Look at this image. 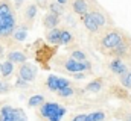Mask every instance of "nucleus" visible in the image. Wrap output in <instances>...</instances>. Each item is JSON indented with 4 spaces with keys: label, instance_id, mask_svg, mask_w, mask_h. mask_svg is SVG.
Wrapping results in <instances>:
<instances>
[{
    "label": "nucleus",
    "instance_id": "1",
    "mask_svg": "<svg viewBox=\"0 0 131 121\" xmlns=\"http://www.w3.org/2000/svg\"><path fill=\"white\" fill-rule=\"evenodd\" d=\"M40 112H41L43 117H46L49 121H61V118L67 114L66 108H63L58 103H52V101L50 103H43Z\"/></svg>",
    "mask_w": 131,
    "mask_h": 121
},
{
    "label": "nucleus",
    "instance_id": "2",
    "mask_svg": "<svg viewBox=\"0 0 131 121\" xmlns=\"http://www.w3.org/2000/svg\"><path fill=\"white\" fill-rule=\"evenodd\" d=\"M92 65L87 59L84 60H75V59H70L66 62V70L70 71V73H81V71H85V70H90Z\"/></svg>",
    "mask_w": 131,
    "mask_h": 121
},
{
    "label": "nucleus",
    "instance_id": "3",
    "mask_svg": "<svg viewBox=\"0 0 131 121\" xmlns=\"http://www.w3.org/2000/svg\"><path fill=\"white\" fill-rule=\"evenodd\" d=\"M15 29V18H14V14L5 17L0 20V36H8L11 35Z\"/></svg>",
    "mask_w": 131,
    "mask_h": 121
},
{
    "label": "nucleus",
    "instance_id": "4",
    "mask_svg": "<svg viewBox=\"0 0 131 121\" xmlns=\"http://www.w3.org/2000/svg\"><path fill=\"white\" fill-rule=\"evenodd\" d=\"M35 76H37V68L31 64L23 62V65L20 67V71H18V77H21L26 82H32L35 79Z\"/></svg>",
    "mask_w": 131,
    "mask_h": 121
},
{
    "label": "nucleus",
    "instance_id": "5",
    "mask_svg": "<svg viewBox=\"0 0 131 121\" xmlns=\"http://www.w3.org/2000/svg\"><path fill=\"white\" fill-rule=\"evenodd\" d=\"M121 42H122V36H121V33H117V32H110V33H107V35L104 36V39H102V46L107 47V49H114V47H117Z\"/></svg>",
    "mask_w": 131,
    "mask_h": 121
},
{
    "label": "nucleus",
    "instance_id": "6",
    "mask_svg": "<svg viewBox=\"0 0 131 121\" xmlns=\"http://www.w3.org/2000/svg\"><path fill=\"white\" fill-rule=\"evenodd\" d=\"M110 70L113 71V73H116V74H119V76H122V74H125L127 73V65L122 62V60L119 59H114L110 62Z\"/></svg>",
    "mask_w": 131,
    "mask_h": 121
},
{
    "label": "nucleus",
    "instance_id": "7",
    "mask_svg": "<svg viewBox=\"0 0 131 121\" xmlns=\"http://www.w3.org/2000/svg\"><path fill=\"white\" fill-rule=\"evenodd\" d=\"M58 23H60V15H55V14H52V12L46 14V17H44V26H46L47 29L57 27Z\"/></svg>",
    "mask_w": 131,
    "mask_h": 121
},
{
    "label": "nucleus",
    "instance_id": "8",
    "mask_svg": "<svg viewBox=\"0 0 131 121\" xmlns=\"http://www.w3.org/2000/svg\"><path fill=\"white\" fill-rule=\"evenodd\" d=\"M47 41L50 42V44H53V46H58L60 44V36H61V30L57 29V27H53V29H49L47 32Z\"/></svg>",
    "mask_w": 131,
    "mask_h": 121
},
{
    "label": "nucleus",
    "instance_id": "9",
    "mask_svg": "<svg viewBox=\"0 0 131 121\" xmlns=\"http://www.w3.org/2000/svg\"><path fill=\"white\" fill-rule=\"evenodd\" d=\"M73 11L78 15H84L85 12H89V8H87L85 0H75L73 2Z\"/></svg>",
    "mask_w": 131,
    "mask_h": 121
},
{
    "label": "nucleus",
    "instance_id": "10",
    "mask_svg": "<svg viewBox=\"0 0 131 121\" xmlns=\"http://www.w3.org/2000/svg\"><path fill=\"white\" fill-rule=\"evenodd\" d=\"M82 23L85 24V27L90 30V32H96V30L99 29L98 24H96V23L93 21V18L90 17V14H89V12H85V14L82 15Z\"/></svg>",
    "mask_w": 131,
    "mask_h": 121
},
{
    "label": "nucleus",
    "instance_id": "11",
    "mask_svg": "<svg viewBox=\"0 0 131 121\" xmlns=\"http://www.w3.org/2000/svg\"><path fill=\"white\" fill-rule=\"evenodd\" d=\"M14 108L11 106H3L0 111V121H14V115H12Z\"/></svg>",
    "mask_w": 131,
    "mask_h": 121
},
{
    "label": "nucleus",
    "instance_id": "12",
    "mask_svg": "<svg viewBox=\"0 0 131 121\" xmlns=\"http://www.w3.org/2000/svg\"><path fill=\"white\" fill-rule=\"evenodd\" d=\"M12 73H14V64H12L11 60H5V62L2 64V70H0V74H2L3 77H9Z\"/></svg>",
    "mask_w": 131,
    "mask_h": 121
},
{
    "label": "nucleus",
    "instance_id": "13",
    "mask_svg": "<svg viewBox=\"0 0 131 121\" xmlns=\"http://www.w3.org/2000/svg\"><path fill=\"white\" fill-rule=\"evenodd\" d=\"M8 60H11L12 64H23L26 62V56L21 52H11L8 55Z\"/></svg>",
    "mask_w": 131,
    "mask_h": 121
},
{
    "label": "nucleus",
    "instance_id": "14",
    "mask_svg": "<svg viewBox=\"0 0 131 121\" xmlns=\"http://www.w3.org/2000/svg\"><path fill=\"white\" fill-rule=\"evenodd\" d=\"M90 17L93 18V21L98 24V27H102L105 26V17L102 15V12H98V11H93V12H89Z\"/></svg>",
    "mask_w": 131,
    "mask_h": 121
},
{
    "label": "nucleus",
    "instance_id": "15",
    "mask_svg": "<svg viewBox=\"0 0 131 121\" xmlns=\"http://www.w3.org/2000/svg\"><path fill=\"white\" fill-rule=\"evenodd\" d=\"M14 39L15 41H25L26 39V36H28V29L26 27H17V29H14Z\"/></svg>",
    "mask_w": 131,
    "mask_h": 121
},
{
    "label": "nucleus",
    "instance_id": "16",
    "mask_svg": "<svg viewBox=\"0 0 131 121\" xmlns=\"http://www.w3.org/2000/svg\"><path fill=\"white\" fill-rule=\"evenodd\" d=\"M47 88L50 91H58V76H55V74H50L49 77H47Z\"/></svg>",
    "mask_w": 131,
    "mask_h": 121
},
{
    "label": "nucleus",
    "instance_id": "17",
    "mask_svg": "<svg viewBox=\"0 0 131 121\" xmlns=\"http://www.w3.org/2000/svg\"><path fill=\"white\" fill-rule=\"evenodd\" d=\"M102 88V80H93V82H90L87 86H85V91H89V92H99Z\"/></svg>",
    "mask_w": 131,
    "mask_h": 121
},
{
    "label": "nucleus",
    "instance_id": "18",
    "mask_svg": "<svg viewBox=\"0 0 131 121\" xmlns=\"http://www.w3.org/2000/svg\"><path fill=\"white\" fill-rule=\"evenodd\" d=\"M44 103V97L43 95H40V94H37V95H32L31 98H29V101H28V104L31 106V108H35V106H41Z\"/></svg>",
    "mask_w": 131,
    "mask_h": 121
},
{
    "label": "nucleus",
    "instance_id": "19",
    "mask_svg": "<svg viewBox=\"0 0 131 121\" xmlns=\"http://www.w3.org/2000/svg\"><path fill=\"white\" fill-rule=\"evenodd\" d=\"M49 9H50L52 14H55V15H61V14L64 12V5H60L58 2H53V3L49 5Z\"/></svg>",
    "mask_w": 131,
    "mask_h": 121
},
{
    "label": "nucleus",
    "instance_id": "20",
    "mask_svg": "<svg viewBox=\"0 0 131 121\" xmlns=\"http://www.w3.org/2000/svg\"><path fill=\"white\" fill-rule=\"evenodd\" d=\"M104 120H105L104 112H92V114L85 115V121H104Z\"/></svg>",
    "mask_w": 131,
    "mask_h": 121
},
{
    "label": "nucleus",
    "instance_id": "21",
    "mask_svg": "<svg viewBox=\"0 0 131 121\" xmlns=\"http://www.w3.org/2000/svg\"><path fill=\"white\" fill-rule=\"evenodd\" d=\"M12 115H14V121H28V115L25 114L23 109H14Z\"/></svg>",
    "mask_w": 131,
    "mask_h": 121
},
{
    "label": "nucleus",
    "instance_id": "22",
    "mask_svg": "<svg viewBox=\"0 0 131 121\" xmlns=\"http://www.w3.org/2000/svg\"><path fill=\"white\" fill-rule=\"evenodd\" d=\"M72 42V33L69 30H61V36H60V44L67 46Z\"/></svg>",
    "mask_w": 131,
    "mask_h": 121
},
{
    "label": "nucleus",
    "instance_id": "23",
    "mask_svg": "<svg viewBox=\"0 0 131 121\" xmlns=\"http://www.w3.org/2000/svg\"><path fill=\"white\" fill-rule=\"evenodd\" d=\"M113 50H114V55L121 58V56H125V55H127V50H128V47H127V44H122V42H121V44H119L117 47H114Z\"/></svg>",
    "mask_w": 131,
    "mask_h": 121
},
{
    "label": "nucleus",
    "instance_id": "24",
    "mask_svg": "<svg viewBox=\"0 0 131 121\" xmlns=\"http://www.w3.org/2000/svg\"><path fill=\"white\" fill-rule=\"evenodd\" d=\"M121 82H122V85L125 86V88H131V71H127L125 74H122L121 76Z\"/></svg>",
    "mask_w": 131,
    "mask_h": 121
},
{
    "label": "nucleus",
    "instance_id": "25",
    "mask_svg": "<svg viewBox=\"0 0 131 121\" xmlns=\"http://www.w3.org/2000/svg\"><path fill=\"white\" fill-rule=\"evenodd\" d=\"M35 15H37V5H31L26 9V18L32 20V18H35Z\"/></svg>",
    "mask_w": 131,
    "mask_h": 121
},
{
    "label": "nucleus",
    "instance_id": "26",
    "mask_svg": "<svg viewBox=\"0 0 131 121\" xmlns=\"http://www.w3.org/2000/svg\"><path fill=\"white\" fill-rule=\"evenodd\" d=\"M58 92V95L60 97H70V95H73V89L70 88V86H66V88H63V89H58L57 91Z\"/></svg>",
    "mask_w": 131,
    "mask_h": 121
},
{
    "label": "nucleus",
    "instance_id": "27",
    "mask_svg": "<svg viewBox=\"0 0 131 121\" xmlns=\"http://www.w3.org/2000/svg\"><path fill=\"white\" fill-rule=\"evenodd\" d=\"M72 59L84 60L85 59V55H84V52H81V50H73V52H72Z\"/></svg>",
    "mask_w": 131,
    "mask_h": 121
},
{
    "label": "nucleus",
    "instance_id": "28",
    "mask_svg": "<svg viewBox=\"0 0 131 121\" xmlns=\"http://www.w3.org/2000/svg\"><path fill=\"white\" fill-rule=\"evenodd\" d=\"M66 86H70V82L64 77H58V89H63Z\"/></svg>",
    "mask_w": 131,
    "mask_h": 121
},
{
    "label": "nucleus",
    "instance_id": "29",
    "mask_svg": "<svg viewBox=\"0 0 131 121\" xmlns=\"http://www.w3.org/2000/svg\"><path fill=\"white\" fill-rule=\"evenodd\" d=\"M28 85H29V82H26V80H23L21 77H18V79L15 80V86H17V88H26Z\"/></svg>",
    "mask_w": 131,
    "mask_h": 121
},
{
    "label": "nucleus",
    "instance_id": "30",
    "mask_svg": "<svg viewBox=\"0 0 131 121\" xmlns=\"http://www.w3.org/2000/svg\"><path fill=\"white\" fill-rule=\"evenodd\" d=\"M9 89H11L9 83H6V82H0V94H5V92H8Z\"/></svg>",
    "mask_w": 131,
    "mask_h": 121
},
{
    "label": "nucleus",
    "instance_id": "31",
    "mask_svg": "<svg viewBox=\"0 0 131 121\" xmlns=\"http://www.w3.org/2000/svg\"><path fill=\"white\" fill-rule=\"evenodd\" d=\"M72 121H85V114H79V115L73 117V120Z\"/></svg>",
    "mask_w": 131,
    "mask_h": 121
},
{
    "label": "nucleus",
    "instance_id": "32",
    "mask_svg": "<svg viewBox=\"0 0 131 121\" xmlns=\"http://www.w3.org/2000/svg\"><path fill=\"white\" fill-rule=\"evenodd\" d=\"M75 77L76 79H84V74L82 73H75Z\"/></svg>",
    "mask_w": 131,
    "mask_h": 121
},
{
    "label": "nucleus",
    "instance_id": "33",
    "mask_svg": "<svg viewBox=\"0 0 131 121\" xmlns=\"http://www.w3.org/2000/svg\"><path fill=\"white\" fill-rule=\"evenodd\" d=\"M37 5H41V6H44V5H46V0H37Z\"/></svg>",
    "mask_w": 131,
    "mask_h": 121
},
{
    "label": "nucleus",
    "instance_id": "34",
    "mask_svg": "<svg viewBox=\"0 0 131 121\" xmlns=\"http://www.w3.org/2000/svg\"><path fill=\"white\" fill-rule=\"evenodd\" d=\"M23 2H25V0H15V5H17V8H18V6H20Z\"/></svg>",
    "mask_w": 131,
    "mask_h": 121
},
{
    "label": "nucleus",
    "instance_id": "35",
    "mask_svg": "<svg viewBox=\"0 0 131 121\" xmlns=\"http://www.w3.org/2000/svg\"><path fill=\"white\" fill-rule=\"evenodd\" d=\"M57 2H58L60 5H66V3H67V0H57Z\"/></svg>",
    "mask_w": 131,
    "mask_h": 121
},
{
    "label": "nucleus",
    "instance_id": "36",
    "mask_svg": "<svg viewBox=\"0 0 131 121\" xmlns=\"http://www.w3.org/2000/svg\"><path fill=\"white\" fill-rule=\"evenodd\" d=\"M127 121H131V115H127Z\"/></svg>",
    "mask_w": 131,
    "mask_h": 121
},
{
    "label": "nucleus",
    "instance_id": "37",
    "mask_svg": "<svg viewBox=\"0 0 131 121\" xmlns=\"http://www.w3.org/2000/svg\"><path fill=\"white\" fill-rule=\"evenodd\" d=\"M2 53H3V47H0V55H2Z\"/></svg>",
    "mask_w": 131,
    "mask_h": 121
},
{
    "label": "nucleus",
    "instance_id": "38",
    "mask_svg": "<svg viewBox=\"0 0 131 121\" xmlns=\"http://www.w3.org/2000/svg\"><path fill=\"white\" fill-rule=\"evenodd\" d=\"M0 70H2V64H0Z\"/></svg>",
    "mask_w": 131,
    "mask_h": 121
}]
</instances>
